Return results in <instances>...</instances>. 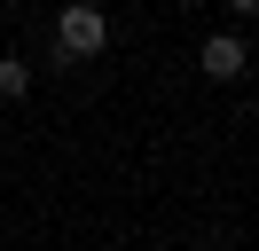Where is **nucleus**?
I'll return each instance as SVG.
<instances>
[{
	"mask_svg": "<svg viewBox=\"0 0 259 251\" xmlns=\"http://www.w3.org/2000/svg\"><path fill=\"white\" fill-rule=\"evenodd\" d=\"M55 47H63V63H95L102 47H110V16H102L95 0H63V8H55Z\"/></svg>",
	"mask_w": 259,
	"mask_h": 251,
	"instance_id": "f257e3e1",
	"label": "nucleus"
},
{
	"mask_svg": "<svg viewBox=\"0 0 259 251\" xmlns=\"http://www.w3.org/2000/svg\"><path fill=\"white\" fill-rule=\"evenodd\" d=\"M24 87H32V63H24V55H0V102H16Z\"/></svg>",
	"mask_w": 259,
	"mask_h": 251,
	"instance_id": "7ed1b4c3",
	"label": "nucleus"
},
{
	"mask_svg": "<svg viewBox=\"0 0 259 251\" xmlns=\"http://www.w3.org/2000/svg\"><path fill=\"white\" fill-rule=\"evenodd\" d=\"M204 78H243V39H236V31L204 39Z\"/></svg>",
	"mask_w": 259,
	"mask_h": 251,
	"instance_id": "f03ea898",
	"label": "nucleus"
},
{
	"mask_svg": "<svg viewBox=\"0 0 259 251\" xmlns=\"http://www.w3.org/2000/svg\"><path fill=\"white\" fill-rule=\"evenodd\" d=\"M228 8H236V16H251V8H259V0H228Z\"/></svg>",
	"mask_w": 259,
	"mask_h": 251,
	"instance_id": "20e7f679",
	"label": "nucleus"
}]
</instances>
